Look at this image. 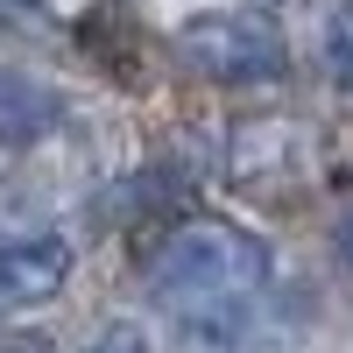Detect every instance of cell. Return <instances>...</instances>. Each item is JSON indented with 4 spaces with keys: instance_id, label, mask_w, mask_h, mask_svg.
Returning <instances> with one entry per match:
<instances>
[{
    "instance_id": "cell-1",
    "label": "cell",
    "mask_w": 353,
    "mask_h": 353,
    "mask_svg": "<svg viewBox=\"0 0 353 353\" xmlns=\"http://www.w3.org/2000/svg\"><path fill=\"white\" fill-rule=\"evenodd\" d=\"M149 297L176 325L233 318V311L269 297V248L233 219H184L149 254Z\"/></svg>"
},
{
    "instance_id": "cell-2",
    "label": "cell",
    "mask_w": 353,
    "mask_h": 353,
    "mask_svg": "<svg viewBox=\"0 0 353 353\" xmlns=\"http://www.w3.org/2000/svg\"><path fill=\"white\" fill-rule=\"evenodd\" d=\"M176 57L212 85H276L290 71V50L269 14H191L176 28Z\"/></svg>"
},
{
    "instance_id": "cell-3",
    "label": "cell",
    "mask_w": 353,
    "mask_h": 353,
    "mask_svg": "<svg viewBox=\"0 0 353 353\" xmlns=\"http://www.w3.org/2000/svg\"><path fill=\"white\" fill-rule=\"evenodd\" d=\"M64 283H71V241L64 233L0 241V311H36L50 297H64Z\"/></svg>"
},
{
    "instance_id": "cell-4",
    "label": "cell",
    "mask_w": 353,
    "mask_h": 353,
    "mask_svg": "<svg viewBox=\"0 0 353 353\" xmlns=\"http://www.w3.org/2000/svg\"><path fill=\"white\" fill-rule=\"evenodd\" d=\"M176 353H283V332H269V325H261V304H248L233 318L176 325Z\"/></svg>"
},
{
    "instance_id": "cell-5",
    "label": "cell",
    "mask_w": 353,
    "mask_h": 353,
    "mask_svg": "<svg viewBox=\"0 0 353 353\" xmlns=\"http://www.w3.org/2000/svg\"><path fill=\"white\" fill-rule=\"evenodd\" d=\"M318 57L339 92H353V0H332L325 8V28H318Z\"/></svg>"
},
{
    "instance_id": "cell-6",
    "label": "cell",
    "mask_w": 353,
    "mask_h": 353,
    "mask_svg": "<svg viewBox=\"0 0 353 353\" xmlns=\"http://www.w3.org/2000/svg\"><path fill=\"white\" fill-rule=\"evenodd\" d=\"M85 353H156L149 346V332H141V325H128V318H113V325L92 339V346H85Z\"/></svg>"
},
{
    "instance_id": "cell-7",
    "label": "cell",
    "mask_w": 353,
    "mask_h": 353,
    "mask_svg": "<svg viewBox=\"0 0 353 353\" xmlns=\"http://www.w3.org/2000/svg\"><path fill=\"white\" fill-rule=\"evenodd\" d=\"M43 8H50V0H0V21H8V28H14V21H36Z\"/></svg>"
},
{
    "instance_id": "cell-8",
    "label": "cell",
    "mask_w": 353,
    "mask_h": 353,
    "mask_svg": "<svg viewBox=\"0 0 353 353\" xmlns=\"http://www.w3.org/2000/svg\"><path fill=\"white\" fill-rule=\"evenodd\" d=\"M0 353H50L43 339H14V346H0Z\"/></svg>"
},
{
    "instance_id": "cell-9",
    "label": "cell",
    "mask_w": 353,
    "mask_h": 353,
    "mask_svg": "<svg viewBox=\"0 0 353 353\" xmlns=\"http://www.w3.org/2000/svg\"><path fill=\"white\" fill-rule=\"evenodd\" d=\"M339 241H346V261H353V219H346V233H339Z\"/></svg>"
}]
</instances>
